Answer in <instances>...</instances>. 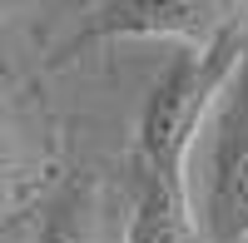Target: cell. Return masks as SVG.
Returning a JSON list of instances; mask_svg holds the SVG:
<instances>
[{"label": "cell", "mask_w": 248, "mask_h": 243, "mask_svg": "<svg viewBox=\"0 0 248 243\" xmlns=\"http://www.w3.org/2000/svg\"><path fill=\"white\" fill-rule=\"evenodd\" d=\"M243 45H248V10L218 45L174 50V60L164 65V75L154 79V90L139 109V129H134V169L139 174L189 184L194 144L203 139V124H209L229 75L238 70Z\"/></svg>", "instance_id": "1"}, {"label": "cell", "mask_w": 248, "mask_h": 243, "mask_svg": "<svg viewBox=\"0 0 248 243\" xmlns=\"http://www.w3.org/2000/svg\"><path fill=\"white\" fill-rule=\"evenodd\" d=\"M203 134H209V149H203V209H199L203 238L243 243L248 238V45H243V60L229 75Z\"/></svg>", "instance_id": "2"}, {"label": "cell", "mask_w": 248, "mask_h": 243, "mask_svg": "<svg viewBox=\"0 0 248 243\" xmlns=\"http://www.w3.org/2000/svg\"><path fill=\"white\" fill-rule=\"evenodd\" d=\"M238 20V0H105L55 60H75L79 50L109 40H174L179 50H209Z\"/></svg>", "instance_id": "3"}, {"label": "cell", "mask_w": 248, "mask_h": 243, "mask_svg": "<svg viewBox=\"0 0 248 243\" xmlns=\"http://www.w3.org/2000/svg\"><path fill=\"white\" fill-rule=\"evenodd\" d=\"M124 243H209L199 213H194V189L179 184V179L139 174V194H134Z\"/></svg>", "instance_id": "4"}, {"label": "cell", "mask_w": 248, "mask_h": 243, "mask_svg": "<svg viewBox=\"0 0 248 243\" xmlns=\"http://www.w3.org/2000/svg\"><path fill=\"white\" fill-rule=\"evenodd\" d=\"M90 213H94L90 194L85 189H65L45 209V218H40V228H35L30 243H94V218Z\"/></svg>", "instance_id": "5"}, {"label": "cell", "mask_w": 248, "mask_h": 243, "mask_svg": "<svg viewBox=\"0 0 248 243\" xmlns=\"http://www.w3.org/2000/svg\"><path fill=\"white\" fill-rule=\"evenodd\" d=\"M10 194V139H5V129H0V198Z\"/></svg>", "instance_id": "6"}, {"label": "cell", "mask_w": 248, "mask_h": 243, "mask_svg": "<svg viewBox=\"0 0 248 243\" xmlns=\"http://www.w3.org/2000/svg\"><path fill=\"white\" fill-rule=\"evenodd\" d=\"M0 243H10V238H0Z\"/></svg>", "instance_id": "7"}]
</instances>
